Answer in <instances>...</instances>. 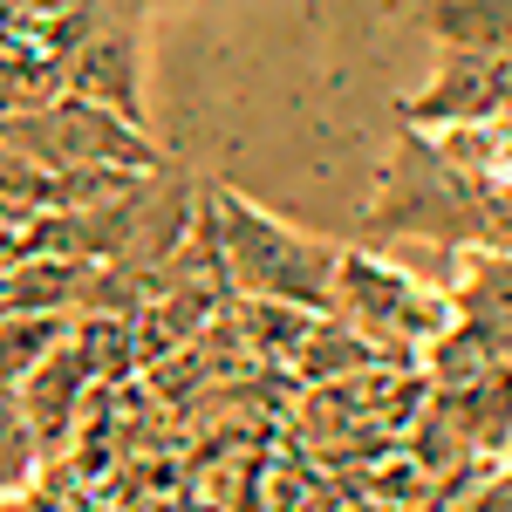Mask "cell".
<instances>
[{"mask_svg": "<svg viewBox=\"0 0 512 512\" xmlns=\"http://www.w3.org/2000/svg\"><path fill=\"white\" fill-rule=\"evenodd\" d=\"M362 233L369 239H431L444 253H472L492 246V198L485 178H472L465 164L444 158L431 130L403 123L390 164L376 178V198L362 212Z\"/></svg>", "mask_w": 512, "mask_h": 512, "instance_id": "1", "label": "cell"}, {"mask_svg": "<svg viewBox=\"0 0 512 512\" xmlns=\"http://www.w3.org/2000/svg\"><path fill=\"white\" fill-rule=\"evenodd\" d=\"M205 212H212V233H219V253H226L233 294H246V301H287V308H308V315H328L335 308L342 246L280 226L274 212L246 205L226 185L205 192Z\"/></svg>", "mask_w": 512, "mask_h": 512, "instance_id": "2", "label": "cell"}, {"mask_svg": "<svg viewBox=\"0 0 512 512\" xmlns=\"http://www.w3.org/2000/svg\"><path fill=\"white\" fill-rule=\"evenodd\" d=\"M328 315L349 321L390 369H403V362H417L458 321V308L444 294H431V287H417L403 267L376 260V253H342V267H335V308Z\"/></svg>", "mask_w": 512, "mask_h": 512, "instance_id": "3", "label": "cell"}, {"mask_svg": "<svg viewBox=\"0 0 512 512\" xmlns=\"http://www.w3.org/2000/svg\"><path fill=\"white\" fill-rule=\"evenodd\" d=\"M417 130H458V123L512 117V55H437L431 82L396 110Z\"/></svg>", "mask_w": 512, "mask_h": 512, "instance_id": "4", "label": "cell"}, {"mask_svg": "<svg viewBox=\"0 0 512 512\" xmlns=\"http://www.w3.org/2000/svg\"><path fill=\"white\" fill-rule=\"evenodd\" d=\"M96 369H103V362L89 355V342H82V335H62V342L21 376V390H14V396H21V410H28V424H35L41 451L62 444L69 417H76V396L96 383Z\"/></svg>", "mask_w": 512, "mask_h": 512, "instance_id": "5", "label": "cell"}, {"mask_svg": "<svg viewBox=\"0 0 512 512\" xmlns=\"http://www.w3.org/2000/svg\"><path fill=\"white\" fill-rule=\"evenodd\" d=\"M437 55H512V0H410Z\"/></svg>", "mask_w": 512, "mask_h": 512, "instance_id": "6", "label": "cell"}, {"mask_svg": "<svg viewBox=\"0 0 512 512\" xmlns=\"http://www.w3.org/2000/svg\"><path fill=\"white\" fill-rule=\"evenodd\" d=\"M451 308H458V321L485 328V335L499 342V355L512 362V253H499V246H472V253H458Z\"/></svg>", "mask_w": 512, "mask_h": 512, "instance_id": "7", "label": "cell"}, {"mask_svg": "<svg viewBox=\"0 0 512 512\" xmlns=\"http://www.w3.org/2000/svg\"><path fill=\"white\" fill-rule=\"evenodd\" d=\"M437 396L451 403V417H458V431L472 444V458H499L512 444V362H492L465 390H437Z\"/></svg>", "mask_w": 512, "mask_h": 512, "instance_id": "8", "label": "cell"}, {"mask_svg": "<svg viewBox=\"0 0 512 512\" xmlns=\"http://www.w3.org/2000/svg\"><path fill=\"white\" fill-rule=\"evenodd\" d=\"M62 335H69V321H62V315H41V321H28V328H21L14 315L0 321V390H21V376H28Z\"/></svg>", "mask_w": 512, "mask_h": 512, "instance_id": "9", "label": "cell"}, {"mask_svg": "<svg viewBox=\"0 0 512 512\" xmlns=\"http://www.w3.org/2000/svg\"><path fill=\"white\" fill-rule=\"evenodd\" d=\"M35 458H41V437L28 424V410H21V396L0 390V492H21Z\"/></svg>", "mask_w": 512, "mask_h": 512, "instance_id": "10", "label": "cell"}, {"mask_svg": "<svg viewBox=\"0 0 512 512\" xmlns=\"http://www.w3.org/2000/svg\"><path fill=\"white\" fill-rule=\"evenodd\" d=\"M458 512H512V465H485V478L458 492Z\"/></svg>", "mask_w": 512, "mask_h": 512, "instance_id": "11", "label": "cell"}]
</instances>
